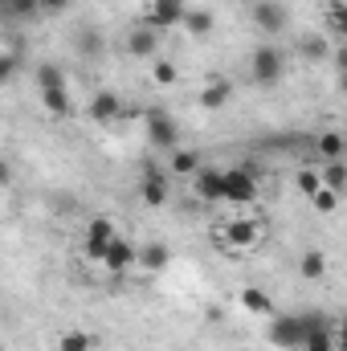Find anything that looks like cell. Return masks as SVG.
<instances>
[{
  "label": "cell",
  "instance_id": "cell-13",
  "mask_svg": "<svg viewBox=\"0 0 347 351\" xmlns=\"http://www.w3.org/2000/svg\"><path fill=\"white\" fill-rule=\"evenodd\" d=\"M139 196H143V204L147 208H164L168 204V172H143V180H139Z\"/></svg>",
  "mask_w": 347,
  "mask_h": 351
},
{
  "label": "cell",
  "instance_id": "cell-27",
  "mask_svg": "<svg viewBox=\"0 0 347 351\" xmlns=\"http://www.w3.org/2000/svg\"><path fill=\"white\" fill-rule=\"evenodd\" d=\"M49 86H66V74H62V66H37V90H49Z\"/></svg>",
  "mask_w": 347,
  "mask_h": 351
},
{
  "label": "cell",
  "instance_id": "cell-16",
  "mask_svg": "<svg viewBox=\"0 0 347 351\" xmlns=\"http://www.w3.org/2000/svg\"><path fill=\"white\" fill-rule=\"evenodd\" d=\"M229 98H233V86H229L225 78H217V74H213V78H208V86L200 90V98H196V102H200V110H221V106H229Z\"/></svg>",
  "mask_w": 347,
  "mask_h": 351
},
{
  "label": "cell",
  "instance_id": "cell-1",
  "mask_svg": "<svg viewBox=\"0 0 347 351\" xmlns=\"http://www.w3.org/2000/svg\"><path fill=\"white\" fill-rule=\"evenodd\" d=\"M323 315H315V311H302V315H274V323H270V343L282 351H298L302 348V339H307V331L319 323Z\"/></svg>",
  "mask_w": 347,
  "mask_h": 351
},
{
  "label": "cell",
  "instance_id": "cell-3",
  "mask_svg": "<svg viewBox=\"0 0 347 351\" xmlns=\"http://www.w3.org/2000/svg\"><path fill=\"white\" fill-rule=\"evenodd\" d=\"M143 127H147V143H152V147H160V152L180 147V123H176L164 106H152V110L143 114Z\"/></svg>",
  "mask_w": 347,
  "mask_h": 351
},
{
  "label": "cell",
  "instance_id": "cell-9",
  "mask_svg": "<svg viewBox=\"0 0 347 351\" xmlns=\"http://www.w3.org/2000/svg\"><path fill=\"white\" fill-rule=\"evenodd\" d=\"M98 265L106 269V274H127L131 265H135V241H127L123 233L102 250V258H98Z\"/></svg>",
  "mask_w": 347,
  "mask_h": 351
},
{
  "label": "cell",
  "instance_id": "cell-26",
  "mask_svg": "<svg viewBox=\"0 0 347 351\" xmlns=\"http://www.w3.org/2000/svg\"><path fill=\"white\" fill-rule=\"evenodd\" d=\"M176 78H180L176 62H164V58H152V82H156V86H176Z\"/></svg>",
  "mask_w": 347,
  "mask_h": 351
},
{
  "label": "cell",
  "instance_id": "cell-17",
  "mask_svg": "<svg viewBox=\"0 0 347 351\" xmlns=\"http://www.w3.org/2000/svg\"><path fill=\"white\" fill-rule=\"evenodd\" d=\"M180 25H184L188 37H208V33L217 29V12H208V8H188Z\"/></svg>",
  "mask_w": 347,
  "mask_h": 351
},
{
  "label": "cell",
  "instance_id": "cell-35",
  "mask_svg": "<svg viewBox=\"0 0 347 351\" xmlns=\"http://www.w3.org/2000/svg\"><path fill=\"white\" fill-rule=\"evenodd\" d=\"M0 351H8V348H4V343H0Z\"/></svg>",
  "mask_w": 347,
  "mask_h": 351
},
{
  "label": "cell",
  "instance_id": "cell-8",
  "mask_svg": "<svg viewBox=\"0 0 347 351\" xmlns=\"http://www.w3.org/2000/svg\"><path fill=\"white\" fill-rule=\"evenodd\" d=\"M250 16H254V25H258L265 37H282L286 33V21H290L286 16V4H278V0H258Z\"/></svg>",
  "mask_w": 347,
  "mask_h": 351
},
{
  "label": "cell",
  "instance_id": "cell-12",
  "mask_svg": "<svg viewBox=\"0 0 347 351\" xmlns=\"http://www.w3.org/2000/svg\"><path fill=\"white\" fill-rule=\"evenodd\" d=\"M156 49H160V33H156V29H147V25H135V29L127 33V53H131V58H139V62H152V58H156Z\"/></svg>",
  "mask_w": 347,
  "mask_h": 351
},
{
  "label": "cell",
  "instance_id": "cell-20",
  "mask_svg": "<svg viewBox=\"0 0 347 351\" xmlns=\"http://www.w3.org/2000/svg\"><path fill=\"white\" fill-rule=\"evenodd\" d=\"M200 168V156L196 152H188V147H172L168 152V172L172 176H192Z\"/></svg>",
  "mask_w": 347,
  "mask_h": 351
},
{
  "label": "cell",
  "instance_id": "cell-30",
  "mask_svg": "<svg viewBox=\"0 0 347 351\" xmlns=\"http://www.w3.org/2000/svg\"><path fill=\"white\" fill-rule=\"evenodd\" d=\"M21 74V58L16 53H0V86H8Z\"/></svg>",
  "mask_w": 347,
  "mask_h": 351
},
{
  "label": "cell",
  "instance_id": "cell-29",
  "mask_svg": "<svg viewBox=\"0 0 347 351\" xmlns=\"http://www.w3.org/2000/svg\"><path fill=\"white\" fill-rule=\"evenodd\" d=\"M294 184H298V192H302L307 200H311V196H315V192L323 188V184H319V172H315V168H302V172H294Z\"/></svg>",
  "mask_w": 347,
  "mask_h": 351
},
{
  "label": "cell",
  "instance_id": "cell-10",
  "mask_svg": "<svg viewBox=\"0 0 347 351\" xmlns=\"http://www.w3.org/2000/svg\"><path fill=\"white\" fill-rule=\"evenodd\" d=\"M221 237H225L229 245H237V250H250V245L261 241V225L254 217H233V221L221 229Z\"/></svg>",
  "mask_w": 347,
  "mask_h": 351
},
{
  "label": "cell",
  "instance_id": "cell-18",
  "mask_svg": "<svg viewBox=\"0 0 347 351\" xmlns=\"http://www.w3.org/2000/svg\"><path fill=\"white\" fill-rule=\"evenodd\" d=\"M41 102H45V110H49L53 119H70V114H74V98H70V90L66 86L41 90Z\"/></svg>",
  "mask_w": 347,
  "mask_h": 351
},
{
  "label": "cell",
  "instance_id": "cell-21",
  "mask_svg": "<svg viewBox=\"0 0 347 351\" xmlns=\"http://www.w3.org/2000/svg\"><path fill=\"white\" fill-rule=\"evenodd\" d=\"M94 335L90 331H82V327H70V331H62L58 335V351H94Z\"/></svg>",
  "mask_w": 347,
  "mask_h": 351
},
{
  "label": "cell",
  "instance_id": "cell-28",
  "mask_svg": "<svg viewBox=\"0 0 347 351\" xmlns=\"http://www.w3.org/2000/svg\"><path fill=\"white\" fill-rule=\"evenodd\" d=\"M311 204H315V208H319L323 217H331V213L339 208V192H331V188H319V192L311 196Z\"/></svg>",
  "mask_w": 347,
  "mask_h": 351
},
{
  "label": "cell",
  "instance_id": "cell-5",
  "mask_svg": "<svg viewBox=\"0 0 347 351\" xmlns=\"http://www.w3.org/2000/svg\"><path fill=\"white\" fill-rule=\"evenodd\" d=\"M258 176L254 168H225V204H241L250 208L258 200Z\"/></svg>",
  "mask_w": 347,
  "mask_h": 351
},
{
  "label": "cell",
  "instance_id": "cell-24",
  "mask_svg": "<svg viewBox=\"0 0 347 351\" xmlns=\"http://www.w3.org/2000/svg\"><path fill=\"white\" fill-rule=\"evenodd\" d=\"M323 274H327V258H323V254L307 250V254L298 258V278H307V282H319Z\"/></svg>",
  "mask_w": 347,
  "mask_h": 351
},
{
  "label": "cell",
  "instance_id": "cell-19",
  "mask_svg": "<svg viewBox=\"0 0 347 351\" xmlns=\"http://www.w3.org/2000/svg\"><path fill=\"white\" fill-rule=\"evenodd\" d=\"M0 16H8V21H37L41 4L37 0H0Z\"/></svg>",
  "mask_w": 347,
  "mask_h": 351
},
{
  "label": "cell",
  "instance_id": "cell-7",
  "mask_svg": "<svg viewBox=\"0 0 347 351\" xmlns=\"http://www.w3.org/2000/svg\"><path fill=\"white\" fill-rule=\"evenodd\" d=\"M115 237H119V229H115V221H110V217H90L86 229H82V254H86L90 262H98V258H102V250H106Z\"/></svg>",
  "mask_w": 347,
  "mask_h": 351
},
{
  "label": "cell",
  "instance_id": "cell-6",
  "mask_svg": "<svg viewBox=\"0 0 347 351\" xmlns=\"http://www.w3.org/2000/svg\"><path fill=\"white\" fill-rule=\"evenodd\" d=\"M188 180H192V192H196L200 204H225V168H208V164H200Z\"/></svg>",
  "mask_w": 347,
  "mask_h": 351
},
{
  "label": "cell",
  "instance_id": "cell-23",
  "mask_svg": "<svg viewBox=\"0 0 347 351\" xmlns=\"http://www.w3.org/2000/svg\"><path fill=\"white\" fill-rule=\"evenodd\" d=\"M241 306H246L250 315H274V298H270L265 290H258V286H246V290H241Z\"/></svg>",
  "mask_w": 347,
  "mask_h": 351
},
{
  "label": "cell",
  "instance_id": "cell-4",
  "mask_svg": "<svg viewBox=\"0 0 347 351\" xmlns=\"http://www.w3.org/2000/svg\"><path fill=\"white\" fill-rule=\"evenodd\" d=\"M184 12H188V0H147L139 25H147L156 33H168V29H176L184 21Z\"/></svg>",
  "mask_w": 347,
  "mask_h": 351
},
{
  "label": "cell",
  "instance_id": "cell-25",
  "mask_svg": "<svg viewBox=\"0 0 347 351\" xmlns=\"http://www.w3.org/2000/svg\"><path fill=\"white\" fill-rule=\"evenodd\" d=\"M315 147L323 152V160H344V135L339 131H323L315 139Z\"/></svg>",
  "mask_w": 347,
  "mask_h": 351
},
{
  "label": "cell",
  "instance_id": "cell-31",
  "mask_svg": "<svg viewBox=\"0 0 347 351\" xmlns=\"http://www.w3.org/2000/svg\"><path fill=\"white\" fill-rule=\"evenodd\" d=\"M78 49H82V53H90V58H94V53H102V37H98L94 29L78 33Z\"/></svg>",
  "mask_w": 347,
  "mask_h": 351
},
{
  "label": "cell",
  "instance_id": "cell-33",
  "mask_svg": "<svg viewBox=\"0 0 347 351\" xmlns=\"http://www.w3.org/2000/svg\"><path fill=\"white\" fill-rule=\"evenodd\" d=\"M37 4H41V16H49V12L58 16V12H70L74 0H37Z\"/></svg>",
  "mask_w": 347,
  "mask_h": 351
},
{
  "label": "cell",
  "instance_id": "cell-14",
  "mask_svg": "<svg viewBox=\"0 0 347 351\" xmlns=\"http://www.w3.org/2000/svg\"><path fill=\"white\" fill-rule=\"evenodd\" d=\"M335 348H339V331H335L327 319H319V323L307 331V339H302L298 351H335Z\"/></svg>",
  "mask_w": 347,
  "mask_h": 351
},
{
  "label": "cell",
  "instance_id": "cell-2",
  "mask_svg": "<svg viewBox=\"0 0 347 351\" xmlns=\"http://www.w3.org/2000/svg\"><path fill=\"white\" fill-rule=\"evenodd\" d=\"M282 78H286V53L278 45H258L250 58V82L261 90H274L282 86Z\"/></svg>",
  "mask_w": 347,
  "mask_h": 351
},
{
  "label": "cell",
  "instance_id": "cell-34",
  "mask_svg": "<svg viewBox=\"0 0 347 351\" xmlns=\"http://www.w3.org/2000/svg\"><path fill=\"white\" fill-rule=\"evenodd\" d=\"M12 184V168H8V160H0V188H8Z\"/></svg>",
  "mask_w": 347,
  "mask_h": 351
},
{
  "label": "cell",
  "instance_id": "cell-22",
  "mask_svg": "<svg viewBox=\"0 0 347 351\" xmlns=\"http://www.w3.org/2000/svg\"><path fill=\"white\" fill-rule=\"evenodd\" d=\"M319 184H323V188H331V192H344L347 164H344V160H327V164L319 168Z\"/></svg>",
  "mask_w": 347,
  "mask_h": 351
},
{
  "label": "cell",
  "instance_id": "cell-11",
  "mask_svg": "<svg viewBox=\"0 0 347 351\" xmlns=\"http://www.w3.org/2000/svg\"><path fill=\"white\" fill-rule=\"evenodd\" d=\"M119 114H123V98L115 90H98L86 102V119H94V123H115Z\"/></svg>",
  "mask_w": 347,
  "mask_h": 351
},
{
  "label": "cell",
  "instance_id": "cell-15",
  "mask_svg": "<svg viewBox=\"0 0 347 351\" xmlns=\"http://www.w3.org/2000/svg\"><path fill=\"white\" fill-rule=\"evenodd\" d=\"M172 262V250L164 245V241H152V245H143V250H135V265H143L147 274H164Z\"/></svg>",
  "mask_w": 347,
  "mask_h": 351
},
{
  "label": "cell",
  "instance_id": "cell-32",
  "mask_svg": "<svg viewBox=\"0 0 347 351\" xmlns=\"http://www.w3.org/2000/svg\"><path fill=\"white\" fill-rule=\"evenodd\" d=\"M302 53H307V58H327V41H319V37H302Z\"/></svg>",
  "mask_w": 347,
  "mask_h": 351
}]
</instances>
